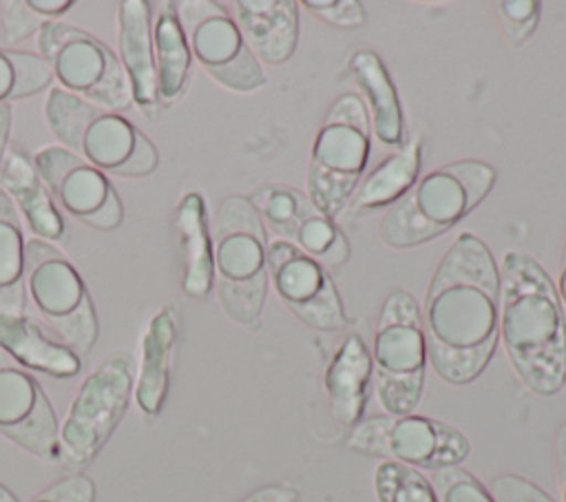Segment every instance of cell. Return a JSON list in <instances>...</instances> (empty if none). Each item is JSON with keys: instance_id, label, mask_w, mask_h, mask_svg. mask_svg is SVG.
Instances as JSON below:
<instances>
[{"instance_id": "cell-19", "label": "cell", "mask_w": 566, "mask_h": 502, "mask_svg": "<svg viewBox=\"0 0 566 502\" xmlns=\"http://www.w3.org/2000/svg\"><path fill=\"white\" fill-rule=\"evenodd\" d=\"M0 349L15 365L53 378H73L82 369V358L46 336L27 314L0 316Z\"/></svg>"}, {"instance_id": "cell-35", "label": "cell", "mask_w": 566, "mask_h": 502, "mask_svg": "<svg viewBox=\"0 0 566 502\" xmlns=\"http://www.w3.org/2000/svg\"><path fill=\"white\" fill-rule=\"evenodd\" d=\"M38 15L27 7V2H4L0 4V29L4 31V40L20 42L40 31Z\"/></svg>"}, {"instance_id": "cell-15", "label": "cell", "mask_w": 566, "mask_h": 502, "mask_svg": "<svg viewBox=\"0 0 566 502\" xmlns=\"http://www.w3.org/2000/svg\"><path fill=\"white\" fill-rule=\"evenodd\" d=\"M31 164L44 181L53 203L62 206L80 221L95 212L113 188L102 170L64 146H46L38 150Z\"/></svg>"}, {"instance_id": "cell-6", "label": "cell", "mask_w": 566, "mask_h": 502, "mask_svg": "<svg viewBox=\"0 0 566 502\" xmlns=\"http://www.w3.org/2000/svg\"><path fill=\"white\" fill-rule=\"evenodd\" d=\"M24 287L33 310L27 316L46 336L80 358L93 349L99 330L93 299L80 272L53 243L27 239Z\"/></svg>"}, {"instance_id": "cell-14", "label": "cell", "mask_w": 566, "mask_h": 502, "mask_svg": "<svg viewBox=\"0 0 566 502\" xmlns=\"http://www.w3.org/2000/svg\"><path fill=\"white\" fill-rule=\"evenodd\" d=\"M0 436L40 460L62 462L55 409L40 383L11 358L0 365Z\"/></svg>"}, {"instance_id": "cell-7", "label": "cell", "mask_w": 566, "mask_h": 502, "mask_svg": "<svg viewBox=\"0 0 566 502\" xmlns=\"http://www.w3.org/2000/svg\"><path fill=\"white\" fill-rule=\"evenodd\" d=\"M424 365L427 345L420 307L409 292L391 290L382 303L371 349L374 391L387 416H405L416 409Z\"/></svg>"}, {"instance_id": "cell-12", "label": "cell", "mask_w": 566, "mask_h": 502, "mask_svg": "<svg viewBox=\"0 0 566 502\" xmlns=\"http://www.w3.org/2000/svg\"><path fill=\"white\" fill-rule=\"evenodd\" d=\"M177 13L190 53L214 82L239 93L265 84V73L226 4L214 0H181L177 2Z\"/></svg>"}, {"instance_id": "cell-20", "label": "cell", "mask_w": 566, "mask_h": 502, "mask_svg": "<svg viewBox=\"0 0 566 502\" xmlns=\"http://www.w3.org/2000/svg\"><path fill=\"white\" fill-rule=\"evenodd\" d=\"M177 343V314L172 307L159 310L142 338V365L133 396L146 418H155L166 400L170 383L172 352Z\"/></svg>"}, {"instance_id": "cell-23", "label": "cell", "mask_w": 566, "mask_h": 502, "mask_svg": "<svg viewBox=\"0 0 566 502\" xmlns=\"http://www.w3.org/2000/svg\"><path fill=\"white\" fill-rule=\"evenodd\" d=\"M150 33L159 102L170 104L184 93L192 64V53L177 13V2H150Z\"/></svg>"}, {"instance_id": "cell-29", "label": "cell", "mask_w": 566, "mask_h": 502, "mask_svg": "<svg viewBox=\"0 0 566 502\" xmlns=\"http://www.w3.org/2000/svg\"><path fill=\"white\" fill-rule=\"evenodd\" d=\"M378 502H440L429 478L418 469L382 460L374 471Z\"/></svg>"}, {"instance_id": "cell-11", "label": "cell", "mask_w": 566, "mask_h": 502, "mask_svg": "<svg viewBox=\"0 0 566 502\" xmlns=\"http://www.w3.org/2000/svg\"><path fill=\"white\" fill-rule=\"evenodd\" d=\"M347 447L413 469L433 471L458 467L471 451L469 440L455 427L418 414H385L358 420L347 436Z\"/></svg>"}, {"instance_id": "cell-30", "label": "cell", "mask_w": 566, "mask_h": 502, "mask_svg": "<svg viewBox=\"0 0 566 502\" xmlns=\"http://www.w3.org/2000/svg\"><path fill=\"white\" fill-rule=\"evenodd\" d=\"M429 482L440 502H495L491 491L460 467L438 469Z\"/></svg>"}, {"instance_id": "cell-38", "label": "cell", "mask_w": 566, "mask_h": 502, "mask_svg": "<svg viewBox=\"0 0 566 502\" xmlns=\"http://www.w3.org/2000/svg\"><path fill=\"white\" fill-rule=\"evenodd\" d=\"M555 462H557V475L562 484V498L566 502V422L557 429V436H555Z\"/></svg>"}, {"instance_id": "cell-13", "label": "cell", "mask_w": 566, "mask_h": 502, "mask_svg": "<svg viewBox=\"0 0 566 502\" xmlns=\"http://www.w3.org/2000/svg\"><path fill=\"white\" fill-rule=\"evenodd\" d=\"M268 274L279 299L314 330L334 332L345 325V312L325 268L296 245L274 239L268 243Z\"/></svg>"}, {"instance_id": "cell-8", "label": "cell", "mask_w": 566, "mask_h": 502, "mask_svg": "<svg viewBox=\"0 0 566 502\" xmlns=\"http://www.w3.org/2000/svg\"><path fill=\"white\" fill-rule=\"evenodd\" d=\"M369 115L360 97L340 95L316 133L307 192L318 212L334 219L349 201L369 159Z\"/></svg>"}, {"instance_id": "cell-42", "label": "cell", "mask_w": 566, "mask_h": 502, "mask_svg": "<svg viewBox=\"0 0 566 502\" xmlns=\"http://www.w3.org/2000/svg\"><path fill=\"white\" fill-rule=\"evenodd\" d=\"M0 502H20V500L0 482Z\"/></svg>"}, {"instance_id": "cell-36", "label": "cell", "mask_w": 566, "mask_h": 502, "mask_svg": "<svg viewBox=\"0 0 566 502\" xmlns=\"http://www.w3.org/2000/svg\"><path fill=\"white\" fill-rule=\"evenodd\" d=\"M122 217H124V206L119 201L117 190L111 188L106 201L95 212L84 217L82 223H86L91 228H97V230H113V228H117L122 223Z\"/></svg>"}, {"instance_id": "cell-39", "label": "cell", "mask_w": 566, "mask_h": 502, "mask_svg": "<svg viewBox=\"0 0 566 502\" xmlns=\"http://www.w3.org/2000/svg\"><path fill=\"white\" fill-rule=\"evenodd\" d=\"M27 7H29L35 15H49V18H53V15L66 13V11L73 7V2H71V0H27Z\"/></svg>"}, {"instance_id": "cell-18", "label": "cell", "mask_w": 566, "mask_h": 502, "mask_svg": "<svg viewBox=\"0 0 566 502\" xmlns=\"http://www.w3.org/2000/svg\"><path fill=\"white\" fill-rule=\"evenodd\" d=\"M0 188L9 195L20 217L29 223L33 237L49 243L64 239V219L33 164L22 153L7 150L0 164Z\"/></svg>"}, {"instance_id": "cell-3", "label": "cell", "mask_w": 566, "mask_h": 502, "mask_svg": "<svg viewBox=\"0 0 566 502\" xmlns=\"http://www.w3.org/2000/svg\"><path fill=\"white\" fill-rule=\"evenodd\" d=\"M495 168L478 159L444 164L416 181L382 217L380 239L389 248L427 243L460 223L493 188Z\"/></svg>"}, {"instance_id": "cell-40", "label": "cell", "mask_w": 566, "mask_h": 502, "mask_svg": "<svg viewBox=\"0 0 566 502\" xmlns=\"http://www.w3.org/2000/svg\"><path fill=\"white\" fill-rule=\"evenodd\" d=\"M9 128H11V104H0V164L7 155Z\"/></svg>"}, {"instance_id": "cell-16", "label": "cell", "mask_w": 566, "mask_h": 502, "mask_svg": "<svg viewBox=\"0 0 566 502\" xmlns=\"http://www.w3.org/2000/svg\"><path fill=\"white\" fill-rule=\"evenodd\" d=\"M232 18L256 60L283 64L298 40V2L294 0H237Z\"/></svg>"}, {"instance_id": "cell-2", "label": "cell", "mask_w": 566, "mask_h": 502, "mask_svg": "<svg viewBox=\"0 0 566 502\" xmlns=\"http://www.w3.org/2000/svg\"><path fill=\"white\" fill-rule=\"evenodd\" d=\"M500 336L511 365L535 394L566 383V323L555 283L524 252H506L500 268Z\"/></svg>"}, {"instance_id": "cell-1", "label": "cell", "mask_w": 566, "mask_h": 502, "mask_svg": "<svg viewBox=\"0 0 566 502\" xmlns=\"http://www.w3.org/2000/svg\"><path fill=\"white\" fill-rule=\"evenodd\" d=\"M422 314L427 360L451 385L478 378L500 336V268L482 239L462 232L438 263Z\"/></svg>"}, {"instance_id": "cell-9", "label": "cell", "mask_w": 566, "mask_h": 502, "mask_svg": "<svg viewBox=\"0 0 566 502\" xmlns=\"http://www.w3.org/2000/svg\"><path fill=\"white\" fill-rule=\"evenodd\" d=\"M38 51L60 88L115 113L130 108L133 91L119 57L86 29L46 20L38 31Z\"/></svg>"}, {"instance_id": "cell-31", "label": "cell", "mask_w": 566, "mask_h": 502, "mask_svg": "<svg viewBox=\"0 0 566 502\" xmlns=\"http://www.w3.org/2000/svg\"><path fill=\"white\" fill-rule=\"evenodd\" d=\"M495 9L506 35L513 40V44H520L537 27L542 4L535 0H502L495 4Z\"/></svg>"}, {"instance_id": "cell-37", "label": "cell", "mask_w": 566, "mask_h": 502, "mask_svg": "<svg viewBox=\"0 0 566 502\" xmlns=\"http://www.w3.org/2000/svg\"><path fill=\"white\" fill-rule=\"evenodd\" d=\"M296 500H298L296 489H292L287 484H268V487H261V489L248 493L239 502H296Z\"/></svg>"}, {"instance_id": "cell-33", "label": "cell", "mask_w": 566, "mask_h": 502, "mask_svg": "<svg viewBox=\"0 0 566 502\" xmlns=\"http://www.w3.org/2000/svg\"><path fill=\"white\" fill-rule=\"evenodd\" d=\"M303 7L336 29H356L365 24V9L356 0H305Z\"/></svg>"}, {"instance_id": "cell-4", "label": "cell", "mask_w": 566, "mask_h": 502, "mask_svg": "<svg viewBox=\"0 0 566 502\" xmlns=\"http://www.w3.org/2000/svg\"><path fill=\"white\" fill-rule=\"evenodd\" d=\"M44 122L60 146L104 175L146 177L157 168V148L122 113L84 102L60 86L46 93Z\"/></svg>"}, {"instance_id": "cell-21", "label": "cell", "mask_w": 566, "mask_h": 502, "mask_svg": "<svg viewBox=\"0 0 566 502\" xmlns=\"http://www.w3.org/2000/svg\"><path fill=\"white\" fill-rule=\"evenodd\" d=\"M175 230L184 254L181 287L190 299H203L214 285V259L206 201L197 190L181 197L175 210Z\"/></svg>"}, {"instance_id": "cell-32", "label": "cell", "mask_w": 566, "mask_h": 502, "mask_svg": "<svg viewBox=\"0 0 566 502\" xmlns=\"http://www.w3.org/2000/svg\"><path fill=\"white\" fill-rule=\"evenodd\" d=\"M29 502H95V484L84 473H71L38 491Z\"/></svg>"}, {"instance_id": "cell-26", "label": "cell", "mask_w": 566, "mask_h": 502, "mask_svg": "<svg viewBox=\"0 0 566 502\" xmlns=\"http://www.w3.org/2000/svg\"><path fill=\"white\" fill-rule=\"evenodd\" d=\"M22 217L0 188V316L27 314Z\"/></svg>"}, {"instance_id": "cell-17", "label": "cell", "mask_w": 566, "mask_h": 502, "mask_svg": "<svg viewBox=\"0 0 566 502\" xmlns=\"http://www.w3.org/2000/svg\"><path fill=\"white\" fill-rule=\"evenodd\" d=\"M117 42L119 62L128 75L133 102L139 106H153L159 102L157 93V69L153 55L150 33V2L148 0H124L117 4Z\"/></svg>"}, {"instance_id": "cell-25", "label": "cell", "mask_w": 566, "mask_h": 502, "mask_svg": "<svg viewBox=\"0 0 566 502\" xmlns=\"http://www.w3.org/2000/svg\"><path fill=\"white\" fill-rule=\"evenodd\" d=\"M422 161V144L420 137H411L402 144L396 153L382 159L356 188L354 197L349 199V208L360 210H376L382 206H394L418 179Z\"/></svg>"}, {"instance_id": "cell-22", "label": "cell", "mask_w": 566, "mask_h": 502, "mask_svg": "<svg viewBox=\"0 0 566 502\" xmlns=\"http://www.w3.org/2000/svg\"><path fill=\"white\" fill-rule=\"evenodd\" d=\"M371 383V354L363 338L352 334L336 349L325 372V389L332 416L343 425H356L367 402Z\"/></svg>"}, {"instance_id": "cell-34", "label": "cell", "mask_w": 566, "mask_h": 502, "mask_svg": "<svg viewBox=\"0 0 566 502\" xmlns=\"http://www.w3.org/2000/svg\"><path fill=\"white\" fill-rule=\"evenodd\" d=\"M489 491L495 498V502H555L539 487H535L526 478H520L513 473L493 478L489 484Z\"/></svg>"}, {"instance_id": "cell-27", "label": "cell", "mask_w": 566, "mask_h": 502, "mask_svg": "<svg viewBox=\"0 0 566 502\" xmlns=\"http://www.w3.org/2000/svg\"><path fill=\"white\" fill-rule=\"evenodd\" d=\"M287 243L318 261L321 265H340L349 259V243L334 219L325 217L310 203L285 237Z\"/></svg>"}, {"instance_id": "cell-28", "label": "cell", "mask_w": 566, "mask_h": 502, "mask_svg": "<svg viewBox=\"0 0 566 502\" xmlns=\"http://www.w3.org/2000/svg\"><path fill=\"white\" fill-rule=\"evenodd\" d=\"M53 82V71L40 53L0 49V104L27 100Z\"/></svg>"}, {"instance_id": "cell-24", "label": "cell", "mask_w": 566, "mask_h": 502, "mask_svg": "<svg viewBox=\"0 0 566 502\" xmlns=\"http://www.w3.org/2000/svg\"><path fill=\"white\" fill-rule=\"evenodd\" d=\"M352 73L356 84L360 86L367 106H369V126L374 135L387 144L396 146L402 142V111L398 102V93L394 82L382 64V60L374 51H356L352 55Z\"/></svg>"}, {"instance_id": "cell-10", "label": "cell", "mask_w": 566, "mask_h": 502, "mask_svg": "<svg viewBox=\"0 0 566 502\" xmlns=\"http://www.w3.org/2000/svg\"><path fill=\"white\" fill-rule=\"evenodd\" d=\"M135 389V358L108 354L80 385L60 427L62 462L86 467L124 418Z\"/></svg>"}, {"instance_id": "cell-41", "label": "cell", "mask_w": 566, "mask_h": 502, "mask_svg": "<svg viewBox=\"0 0 566 502\" xmlns=\"http://www.w3.org/2000/svg\"><path fill=\"white\" fill-rule=\"evenodd\" d=\"M557 299L564 312V323H566V241H564V250H562V261H559V279H557Z\"/></svg>"}, {"instance_id": "cell-5", "label": "cell", "mask_w": 566, "mask_h": 502, "mask_svg": "<svg viewBox=\"0 0 566 502\" xmlns=\"http://www.w3.org/2000/svg\"><path fill=\"white\" fill-rule=\"evenodd\" d=\"M214 290L223 312L248 330H259L268 292L265 226L248 197H226L212 223Z\"/></svg>"}, {"instance_id": "cell-43", "label": "cell", "mask_w": 566, "mask_h": 502, "mask_svg": "<svg viewBox=\"0 0 566 502\" xmlns=\"http://www.w3.org/2000/svg\"><path fill=\"white\" fill-rule=\"evenodd\" d=\"M7 358H9V356H7V354H4V352H2V349H0V365H2V363H4V360H7Z\"/></svg>"}]
</instances>
